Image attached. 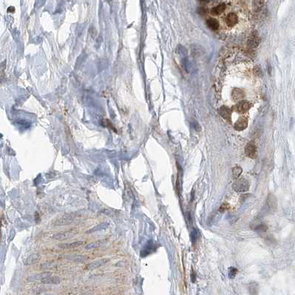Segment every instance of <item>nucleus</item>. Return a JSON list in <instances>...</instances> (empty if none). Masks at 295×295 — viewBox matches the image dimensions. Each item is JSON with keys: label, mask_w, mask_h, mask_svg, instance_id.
Here are the masks:
<instances>
[{"label": "nucleus", "mask_w": 295, "mask_h": 295, "mask_svg": "<svg viewBox=\"0 0 295 295\" xmlns=\"http://www.w3.org/2000/svg\"><path fill=\"white\" fill-rule=\"evenodd\" d=\"M249 184L245 178L237 180L232 185L233 189L237 192H245L249 189Z\"/></svg>", "instance_id": "nucleus-1"}, {"label": "nucleus", "mask_w": 295, "mask_h": 295, "mask_svg": "<svg viewBox=\"0 0 295 295\" xmlns=\"http://www.w3.org/2000/svg\"><path fill=\"white\" fill-rule=\"evenodd\" d=\"M74 220V218L72 215L66 214L61 216L60 218L57 219L54 222L55 226H67Z\"/></svg>", "instance_id": "nucleus-2"}, {"label": "nucleus", "mask_w": 295, "mask_h": 295, "mask_svg": "<svg viewBox=\"0 0 295 295\" xmlns=\"http://www.w3.org/2000/svg\"><path fill=\"white\" fill-rule=\"evenodd\" d=\"M75 234H76V231L74 230V229H72V230L63 231V232H60L58 233V234L54 235L53 237V239L57 240V241H65V240L71 238V237H73Z\"/></svg>", "instance_id": "nucleus-3"}, {"label": "nucleus", "mask_w": 295, "mask_h": 295, "mask_svg": "<svg viewBox=\"0 0 295 295\" xmlns=\"http://www.w3.org/2000/svg\"><path fill=\"white\" fill-rule=\"evenodd\" d=\"M245 153L247 157L255 159L257 157V148L253 142H250L246 146Z\"/></svg>", "instance_id": "nucleus-4"}, {"label": "nucleus", "mask_w": 295, "mask_h": 295, "mask_svg": "<svg viewBox=\"0 0 295 295\" xmlns=\"http://www.w3.org/2000/svg\"><path fill=\"white\" fill-rule=\"evenodd\" d=\"M260 41H261V39H260L259 35L256 31H254L250 34L247 42L248 45H249V48H255L260 44Z\"/></svg>", "instance_id": "nucleus-5"}, {"label": "nucleus", "mask_w": 295, "mask_h": 295, "mask_svg": "<svg viewBox=\"0 0 295 295\" xmlns=\"http://www.w3.org/2000/svg\"><path fill=\"white\" fill-rule=\"evenodd\" d=\"M277 207V200L274 195L269 194L266 200V211L268 212H274V209Z\"/></svg>", "instance_id": "nucleus-6"}, {"label": "nucleus", "mask_w": 295, "mask_h": 295, "mask_svg": "<svg viewBox=\"0 0 295 295\" xmlns=\"http://www.w3.org/2000/svg\"><path fill=\"white\" fill-rule=\"evenodd\" d=\"M237 16L235 13H230L226 17V24L229 28H232L237 23Z\"/></svg>", "instance_id": "nucleus-7"}, {"label": "nucleus", "mask_w": 295, "mask_h": 295, "mask_svg": "<svg viewBox=\"0 0 295 295\" xmlns=\"http://www.w3.org/2000/svg\"><path fill=\"white\" fill-rule=\"evenodd\" d=\"M250 105L249 103L246 101H240L236 106H235V110L239 113H243L249 110Z\"/></svg>", "instance_id": "nucleus-8"}, {"label": "nucleus", "mask_w": 295, "mask_h": 295, "mask_svg": "<svg viewBox=\"0 0 295 295\" xmlns=\"http://www.w3.org/2000/svg\"><path fill=\"white\" fill-rule=\"evenodd\" d=\"M109 261H110L109 259H106V258H104V259H101V260H97V261L92 262V263L88 264L87 269H91V270L98 269V268L101 267V266L105 265L106 263L109 262Z\"/></svg>", "instance_id": "nucleus-9"}, {"label": "nucleus", "mask_w": 295, "mask_h": 295, "mask_svg": "<svg viewBox=\"0 0 295 295\" xmlns=\"http://www.w3.org/2000/svg\"><path fill=\"white\" fill-rule=\"evenodd\" d=\"M52 273L51 272H43V273H40V274H37L36 275H33L30 276L28 277V280L30 282H33V281H36V280H42L45 278L48 277H50Z\"/></svg>", "instance_id": "nucleus-10"}, {"label": "nucleus", "mask_w": 295, "mask_h": 295, "mask_svg": "<svg viewBox=\"0 0 295 295\" xmlns=\"http://www.w3.org/2000/svg\"><path fill=\"white\" fill-rule=\"evenodd\" d=\"M248 119L246 118H241L235 123V128L238 131H242L247 127Z\"/></svg>", "instance_id": "nucleus-11"}, {"label": "nucleus", "mask_w": 295, "mask_h": 295, "mask_svg": "<svg viewBox=\"0 0 295 295\" xmlns=\"http://www.w3.org/2000/svg\"><path fill=\"white\" fill-rule=\"evenodd\" d=\"M153 250H154V243H153V241H149L144 247L142 251H141V255L142 257H146L147 255L153 252Z\"/></svg>", "instance_id": "nucleus-12"}, {"label": "nucleus", "mask_w": 295, "mask_h": 295, "mask_svg": "<svg viewBox=\"0 0 295 295\" xmlns=\"http://www.w3.org/2000/svg\"><path fill=\"white\" fill-rule=\"evenodd\" d=\"M226 4H224V3H221V4H219V5H218L217 6H215V7H214L212 9V11H211V13H212V15H214V16H218V15H220V14L221 13H223V12L225 11V10H226Z\"/></svg>", "instance_id": "nucleus-13"}, {"label": "nucleus", "mask_w": 295, "mask_h": 295, "mask_svg": "<svg viewBox=\"0 0 295 295\" xmlns=\"http://www.w3.org/2000/svg\"><path fill=\"white\" fill-rule=\"evenodd\" d=\"M82 241H76V242H72V243H63V244H60L59 247L62 249H75L77 248L82 244Z\"/></svg>", "instance_id": "nucleus-14"}, {"label": "nucleus", "mask_w": 295, "mask_h": 295, "mask_svg": "<svg viewBox=\"0 0 295 295\" xmlns=\"http://www.w3.org/2000/svg\"><path fill=\"white\" fill-rule=\"evenodd\" d=\"M108 226H109V223H106V222L101 223H100V224L97 225V226H94L93 228H92L91 229H90L89 231H87V233H88V234H91V233H93V232H97V231L104 230V229L107 228Z\"/></svg>", "instance_id": "nucleus-15"}, {"label": "nucleus", "mask_w": 295, "mask_h": 295, "mask_svg": "<svg viewBox=\"0 0 295 295\" xmlns=\"http://www.w3.org/2000/svg\"><path fill=\"white\" fill-rule=\"evenodd\" d=\"M40 259V255L39 254H32L31 255H30L29 257L26 259L25 262V265L30 266V265H33V264L37 263L39 261V260Z\"/></svg>", "instance_id": "nucleus-16"}, {"label": "nucleus", "mask_w": 295, "mask_h": 295, "mask_svg": "<svg viewBox=\"0 0 295 295\" xmlns=\"http://www.w3.org/2000/svg\"><path fill=\"white\" fill-rule=\"evenodd\" d=\"M182 62H183L184 68L185 69V70L186 71V72L192 73V71L194 70V67L192 63L190 62L189 59L187 58V56L184 57V58L182 59Z\"/></svg>", "instance_id": "nucleus-17"}, {"label": "nucleus", "mask_w": 295, "mask_h": 295, "mask_svg": "<svg viewBox=\"0 0 295 295\" xmlns=\"http://www.w3.org/2000/svg\"><path fill=\"white\" fill-rule=\"evenodd\" d=\"M206 24L209 27V28H210L211 30H218L220 27V24H219V22L217 21L216 19H212V18H210L207 20L206 22Z\"/></svg>", "instance_id": "nucleus-18"}, {"label": "nucleus", "mask_w": 295, "mask_h": 295, "mask_svg": "<svg viewBox=\"0 0 295 295\" xmlns=\"http://www.w3.org/2000/svg\"><path fill=\"white\" fill-rule=\"evenodd\" d=\"M220 116H222L223 118H224L226 121L230 122V118H231L230 110L228 109V108L226 107V106H223V107H221L220 109Z\"/></svg>", "instance_id": "nucleus-19"}, {"label": "nucleus", "mask_w": 295, "mask_h": 295, "mask_svg": "<svg viewBox=\"0 0 295 295\" xmlns=\"http://www.w3.org/2000/svg\"><path fill=\"white\" fill-rule=\"evenodd\" d=\"M41 281H42V283H44V284L56 285L60 282V279H59V277H48L41 280Z\"/></svg>", "instance_id": "nucleus-20"}, {"label": "nucleus", "mask_w": 295, "mask_h": 295, "mask_svg": "<svg viewBox=\"0 0 295 295\" xmlns=\"http://www.w3.org/2000/svg\"><path fill=\"white\" fill-rule=\"evenodd\" d=\"M104 243H105V241H104V240H100V241H96V242H92L86 246L85 249L87 250H91L93 249H96V248L100 247L101 246L103 245Z\"/></svg>", "instance_id": "nucleus-21"}, {"label": "nucleus", "mask_w": 295, "mask_h": 295, "mask_svg": "<svg viewBox=\"0 0 295 295\" xmlns=\"http://www.w3.org/2000/svg\"><path fill=\"white\" fill-rule=\"evenodd\" d=\"M244 96V93H243V91L241 89H235L234 91H232V94H231V97H232L233 99L235 100H240L241 98H243Z\"/></svg>", "instance_id": "nucleus-22"}, {"label": "nucleus", "mask_w": 295, "mask_h": 295, "mask_svg": "<svg viewBox=\"0 0 295 295\" xmlns=\"http://www.w3.org/2000/svg\"><path fill=\"white\" fill-rule=\"evenodd\" d=\"M242 172H243V169L241 167H240V166H238V165L235 166V167L233 168V169H232L233 178H235V179L238 178L240 177V175L242 174Z\"/></svg>", "instance_id": "nucleus-23"}, {"label": "nucleus", "mask_w": 295, "mask_h": 295, "mask_svg": "<svg viewBox=\"0 0 295 295\" xmlns=\"http://www.w3.org/2000/svg\"><path fill=\"white\" fill-rule=\"evenodd\" d=\"M192 55H194V56H199L200 55H201L202 54V48H200V47L199 46H197V45H194V46H192Z\"/></svg>", "instance_id": "nucleus-24"}, {"label": "nucleus", "mask_w": 295, "mask_h": 295, "mask_svg": "<svg viewBox=\"0 0 295 295\" xmlns=\"http://www.w3.org/2000/svg\"><path fill=\"white\" fill-rule=\"evenodd\" d=\"M177 53L181 55L182 58L187 56V51H186V49L181 45H179L177 48Z\"/></svg>", "instance_id": "nucleus-25"}, {"label": "nucleus", "mask_w": 295, "mask_h": 295, "mask_svg": "<svg viewBox=\"0 0 295 295\" xmlns=\"http://www.w3.org/2000/svg\"><path fill=\"white\" fill-rule=\"evenodd\" d=\"M237 273V269L235 267H230L229 269V278L232 279L234 278Z\"/></svg>", "instance_id": "nucleus-26"}, {"label": "nucleus", "mask_w": 295, "mask_h": 295, "mask_svg": "<svg viewBox=\"0 0 295 295\" xmlns=\"http://www.w3.org/2000/svg\"><path fill=\"white\" fill-rule=\"evenodd\" d=\"M268 227L266 224H260L258 225L257 226L255 227V230L257 231H262V232H265V231H267Z\"/></svg>", "instance_id": "nucleus-27"}, {"label": "nucleus", "mask_w": 295, "mask_h": 295, "mask_svg": "<svg viewBox=\"0 0 295 295\" xmlns=\"http://www.w3.org/2000/svg\"><path fill=\"white\" fill-rule=\"evenodd\" d=\"M198 231L194 229V230H193L192 231V232H191V237H190V238H191V241H192V243H194L196 242L197 238H198Z\"/></svg>", "instance_id": "nucleus-28"}, {"label": "nucleus", "mask_w": 295, "mask_h": 295, "mask_svg": "<svg viewBox=\"0 0 295 295\" xmlns=\"http://www.w3.org/2000/svg\"><path fill=\"white\" fill-rule=\"evenodd\" d=\"M53 266V263L52 262H46V263H42L41 265V269H50V268H52Z\"/></svg>", "instance_id": "nucleus-29"}, {"label": "nucleus", "mask_w": 295, "mask_h": 295, "mask_svg": "<svg viewBox=\"0 0 295 295\" xmlns=\"http://www.w3.org/2000/svg\"><path fill=\"white\" fill-rule=\"evenodd\" d=\"M228 208H229V205L228 204H223L222 206H220V209H219V211H220V212H223L224 211H226Z\"/></svg>", "instance_id": "nucleus-30"}, {"label": "nucleus", "mask_w": 295, "mask_h": 295, "mask_svg": "<svg viewBox=\"0 0 295 295\" xmlns=\"http://www.w3.org/2000/svg\"><path fill=\"white\" fill-rule=\"evenodd\" d=\"M198 13H199L200 15H205L206 13V10L204 8H198Z\"/></svg>", "instance_id": "nucleus-31"}, {"label": "nucleus", "mask_w": 295, "mask_h": 295, "mask_svg": "<svg viewBox=\"0 0 295 295\" xmlns=\"http://www.w3.org/2000/svg\"><path fill=\"white\" fill-rule=\"evenodd\" d=\"M194 130H197V131H200V126L199 125V124H198V122H194Z\"/></svg>", "instance_id": "nucleus-32"}, {"label": "nucleus", "mask_w": 295, "mask_h": 295, "mask_svg": "<svg viewBox=\"0 0 295 295\" xmlns=\"http://www.w3.org/2000/svg\"><path fill=\"white\" fill-rule=\"evenodd\" d=\"M195 278H196V276L194 275V272H192V282H194V280H195Z\"/></svg>", "instance_id": "nucleus-33"}, {"label": "nucleus", "mask_w": 295, "mask_h": 295, "mask_svg": "<svg viewBox=\"0 0 295 295\" xmlns=\"http://www.w3.org/2000/svg\"><path fill=\"white\" fill-rule=\"evenodd\" d=\"M199 1L200 2V3H209L210 0H199Z\"/></svg>", "instance_id": "nucleus-34"}]
</instances>
